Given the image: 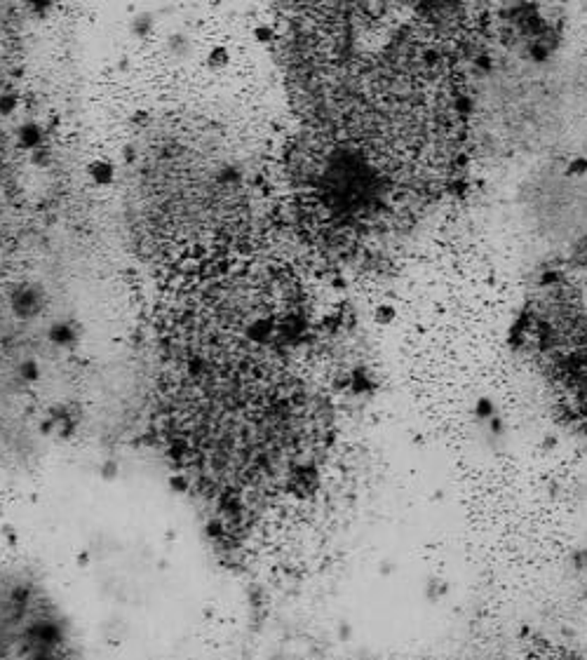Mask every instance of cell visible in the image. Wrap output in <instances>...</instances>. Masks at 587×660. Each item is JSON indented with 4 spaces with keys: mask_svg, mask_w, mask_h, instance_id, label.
Here are the masks:
<instances>
[{
    "mask_svg": "<svg viewBox=\"0 0 587 660\" xmlns=\"http://www.w3.org/2000/svg\"><path fill=\"white\" fill-rule=\"evenodd\" d=\"M0 660H87L76 616L36 567L0 569Z\"/></svg>",
    "mask_w": 587,
    "mask_h": 660,
    "instance_id": "6da1fadb",
    "label": "cell"
}]
</instances>
